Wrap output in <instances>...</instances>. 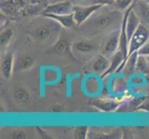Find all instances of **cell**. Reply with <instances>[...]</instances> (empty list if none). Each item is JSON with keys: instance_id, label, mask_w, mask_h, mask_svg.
<instances>
[{"instance_id": "obj_35", "label": "cell", "mask_w": 149, "mask_h": 139, "mask_svg": "<svg viewBox=\"0 0 149 139\" xmlns=\"http://www.w3.org/2000/svg\"><path fill=\"white\" fill-rule=\"evenodd\" d=\"M143 1H145V2H146V3H149V0H143Z\"/></svg>"}, {"instance_id": "obj_34", "label": "cell", "mask_w": 149, "mask_h": 139, "mask_svg": "<svg viewBox=\"0 0 149 139\" xmlns=\"http://www.w3.org/2000/svg\"><path fill=\"white\" fill-rule=\"evenodd\" d=\"M52 110L54 112H63V111H65V107L61 104H56L53 106Z\"/></svg>"}, {"instance_id": "obj_6", "label": "cell", "mask_w": 149, "mask_h": 139, "mask_svg": "<svg viewBox=\"0 0 149 139\" xmlns=\"http://www.w3.org/2000/svg\"><path fill=\"white\" fill-rule=\"evenodd\" d=\"M120 28L112 32L107 38V41L103 46L102 54L110 59L120 48Z\"/></svg>"}, {"instance_id": "obj_8", "label": "cell", "mask_w": 149, "mask_h": 139, "mask_svg": "<svg viewBox=\"0 0 149 139\" xmlns=\"http://www.w3.org/2000/svg\"><path fill=\"white\" fill-rule=\"evenodd\" d=\"M145 95H140L136 96H130L120 102L119 108L117 109L116 112L126 113V112H133L136 111V110L139 108V106L143 103V101L146 99Z\"/></svg>"}, {"instance_id": "obj_25", "label": "cell", "mask_w": 149, "mask_h": 139, "mask_svg": "<svg viewBox=\"0 0 149 139\" xmlns=\"http://www.w3.org/2000/svg\"><path fill=\"white\" fill-rule=\"evenodd\" d=\"M136 0H114L112 4V8L120 12H125L129 9Z\"/></svg>"}, {"instance_id": "obj_14", "label": "cell", "mask_w": 149, "mask_h": 139, "mask_svg": "<svg viewBox=\"0 0 149 139\" xmlns=\"http://www.w3.org/2000/svg\"><path fill=\"white\" fill-rule=\"evenodd\" d=\"M133 10L139 17L141 23L149 29V3H146L143 0H136L132 7Z\"/></svg>"}, {"instance_id": "obj_31", "label": "cell", "mask_w": 149, "mask_h": 139, "mask_svg": "<svg viewBox=\"0 0 149 139\" xmlns=\"http://www.w3.org/2000/svg\"><path fill=\"white\" fill-rule=\"evenodd\" d=\"M12 138H17V139H24L26 138V133L22 130H16L11 133Z\"/></svg>"}, {"instance_id": "obj_7", "label": "cell", "mask_w": 149, "mask_h": 139, "mask_svg": "<svg viewBox=\"0 0 149 139\" xmlns=\"http://www.w3.org/2000/svg\"><path fill=\"white\" fill-rule=\"evenodd\" d=\"M109 59H110L109 67V69H107V71L105 73V74L102 76V78H105V77L109 76L110 74L120 73V71L123 68V65H124L125 61H126V57H125L124 53L119 49Z\"/></svg>"}, {"instance_id": "obj_3", "label": "cell", "mask_w": 149, "mask_h": 139, "mask_svg": "<svg viewBox=\"0 0 149 139\" xmlns=\"http://www.w3.org/2000/svg\"><path fill=\"white\" fill-rule=\"evenodd\" d=\"M99 5H81V6L74 7V19L76 22V26L80 27L84 23H85L93 15L101 8Z\"/></svg>"}, {"instance_id": "obj_4", "label": "cell", "mask_w": 149, "mask_h": 139, "mask_svg": "<svg viewBox=\"0 0 149 139\" xmlns=\"http://www.w3.org/2000/svg\"><path fill=\"white\" fill-rule=\"evenodd\" d=\"M118 10H113V11H107V12H101L97 15L96 17L93 18L91 20L92 25L95 28L98 29H107L110 27L112 24L117 22L118 16H119Z\"/></svg>"}, {"instance_id": "obj_10", "label": "cell", "mask_w": 149, "mask_h": 139, "mask_svg": "<svg viewBox=\"0 0 149 139\" xmlns=\"http://www.w3.org/2000/svg\"><path fill=\"white\" fill-rule=\"evenodd\" d=\"M95 49L96 45L95 44V42L86 38H83L71 44V51L80 55H88L94 52Z\"/></svg>"}, {"instance_id": "obj_30", "label": "cell", "mask_w": 149, "mask_h": 139, "mask_svg": "<svg viewBox=\"0 0 149 139\" xmlns=\"http://www.w3.org/2000/svg\"><path fill=\"white\" fill-rule=\"evenodd\" d=\"M138 54L141 55V56H145V57L149 56V41L143 45L139 50H138Z\"/></svg>"}, {"instance_id": "obj_32", "label": "cell", "mask_w": 149, "mask_h": 139, "mask_svg": "<svg viewBox=\"0 0 149 139\" xmlns=\"http://www.w3.org/2000/svg\"><path fill=\"white\" fill-rule=\"evenodd\" d=\"M9 19H8V16H6L5 14H3L2 12H1V14H0V22H1V29H4L5 28V26L7 25V23L9 22Z\"/></svg>"}, {"instance_id": "obj_17", "label": "cell", "mask_w": 149, "mask_h": 139, "mask_svg": "<svg viewBox=\"0 0 149 139\" xmlns=\"http://www.w3.org/2000/svg\"><path fill=\"white\" fill-rule=\"evenodd\" d=\"M15 68V59L12 52H7L1 61V73L5 79H10Z\"/></svg>"}, {"instance_id": "obj_36", "label": "cell", "mask_w": 149, "mask_h": 139, "mask_svg": "<svg viewBox=\"0 0 149 139\" xmlns=\"http://www.w3.org/2000/svg\"><path fill=\"white\" fill-rule=\"evenodd\" d=\"M146 59H147V60L149 61V56H147V57H146Z\"/></svg>"}, {"instance_id": "obj_18", "label": "cell", "mask_w": 149, "mask_h": 139, "mask_svg": "<svg viewBox=\"0 0 149 139\" xmlns=\"http://www.w3.org/2000/svg\"><path fill=\"white\" fill-rule=\"evenodd\" d=\"M132 7H133V5L130 8L129 14H128L127 20H126V33L128 35V38H129V41L131 37L132 36V34L136 32V30L141 24V20L139 17L137 16L135 11L133 10Z\"/></svg>"}, {"instance_id": "obj_24", "label": "cell", "mask_w": 149, "mask_h": 139, "mask_svg": "<svg viewBox=\"0 0 149 139\" xmlns=\"http://www.w3.org/2000/svg\"><path fill=\"white\" fill-rule=\"evenodd\" d=\"M14 30L11 28H4L1 29V34H0V45L1 48H6L8 44L11 42L14 37Z\"/></svg>"}, {"instance_id": "obj_33", "label": "cell", "mask_w": 149, "mask_h": 139, "mask_svg": "<svg viewBox=\"0 0 149 139\" xmlns=\"http://www.w3.org/2000/svg\"><path fill=\"white\" fill-rule=\"evenodd\" d=\"M73 3L75 6H81V5H88L90 0H68Z\"/></svg>"}, {"instance_id": "obj_1", "label": "cell", "mask_w": 149, "mask_h": 139, "mask_svg": "<svg viewBox=\"0 0 149 139\" xmlns=\"http://www.w3.org/2000/svg\"><path fill=\"white\" fill-rule=\"evenodd\" d=\"M60 28L61 25L53 20V22L49 24H44L32 29L30 31L29 35L31 38L36 41V42L45 43L51 38H53L56 34L58 33Z\"/></svg>"}, {"instance_id": "obj_28", "label": "cell", "mask_w": 149, "mask_h": 139, "mask_svg": "<svg viewBox=\"0 0 149 139\" xmlns=\"http://www.w3.org/2000/svg\"><path fill=\"white\" fill-rule=\"evenodd\" d=\"M114 0H90L88 5H99V6H112Z\"/></svg>"}, {"instance_id": "obj_16", "label": "cell", "mask_w": 149, "mask_h": 139, "mask_svg": "<svg viewBox=\"0 0 149 139\" xmlns=\"http://www.w3.org/2000/svg\"><path fill=\"white\" fill-rule=\"evenodd\" d=\"M1 12L8 17L10 20H16L19 17V8L14 0H1L0 4Z\"/></svg>"}, {"instance_id": "obj_9", "label": "cell", "mask_w": 149, "mask_h": 139, "mask_svg": "<svg viewBox=\"0 0 149 139\" xmlns=\"http://www.w3.org/2000/svg\"><path fill=\"white\" fill-rule=\"evenodd\" d=\"M120 104V101L111 98H95L91 101V105L102 112H116Z\"/></svg>"}, {"instance_id": "obj_26", "label": "cell", "mask_w": 149, "mask_h": 139, "mask_svg": "<svg viewBox=\"0 0 149 139\" xmlns=\"http://www.w3.org/2000/svg\"><path fill=\"white\" fill-rule=\"evenodd\" d=\"M147 82L148 80L146 79V77L145 75L138 73H135L129 78V84L133 87H143Z\"/></svg>"}, {"instance_id": "obj_5", "label": "cell", "mask_w": 149, "mask_h": 139, "mask_svg": "<svg viewBox=\"0 0 149 139\" xmlns=\"http://www.w3.org/2000/svg\"><path fill=\"white\" fill-rule=\"evenodd\" d=\"M75 5L68 0H56L55 3L48 4L43 14H70L73 13ZM42 14V15H43ZM41 15V16H42Z\"/></svg>"}, {"instance_id": "obj_11", "label": "cell", "mask_w": 149, "mask_h": 139, "mask_svg": "<svg viewBox=\"0 0 149 139\" xmlns=\"http://www.w3.org/2000/svg\"><path fill=\"white\" fill-rule=\"evenodd\" d=\"M109 64H110V59L107 57H106L103 54H98L92 59L91 69L95 73L98 74L102 77L107 71V69H109Z\"/></svg>"}, {"instance_id": "obj_23", "label": "cell", "mask_w": 149, "mask_h": 139, "mask_svg": "<svg viewBox=\"0 0 149 139\" xmlns=\"http://www.w3.org/2000/svg\"><path fill=\"white\" fill-rule=\"evenodd\" d=\"M13 98L18 104L23 105L30 100V94L26 89L22 87H17L13 92Z\"/></svg>"}, {"instance_id": "obj_15", "label": "cell", "mask_w": 149, "mask_h": 139, "mask_svg": "<svg viewBox=\"0 0 149 139\" xmlns=\"http://www.w3.org/2000/svg\"><path fill=\"white\" fill-rule=\"evenodd\" d=\"M129 79L126 78L122 74L118 75L112 81L111 90L117 96H123L126 95L127 92H129Z\"/></svg>"}, {"instance_id": "obj_19", "label": "cell", "mask_w": 149, "mask_h": 139, "mask_svg": "<svg viewBox=\"0 0 149 139\" xmlns=\"http://www.w3.org/2000/svg\"><path fill=\"white\" fill-rule=\"evenodd\" d=\"M138 56H139V54H138V51H136V52H133L128 57L124 65H123L120 74H122L126 78L129 79L132 75H133L136 73V63H137Z\"/></svg>"}, {"instance_id": "obj_22", "label": "cell", "mask_w": 149, "mask_h": 139, "mask_svg": "<svg viewBox=\"0 0 149 139\" xmlns=\"http://www.w3.org/2000/svg\"><path fill=\"white\" fill-rule=\"evenodd\" d=\"M136 73H141L146 77L149 81V61L145 56H138L137 63H136Z\"/></svg>"}, {"instance_id": "obj_13", "label": "cell", "mask_w": 149, "mask_h": 139, "mask_svg": "<svg viewBox=\"0 0 149 139\" xmlns=\"http://www.w3.org/2000/svg\"><path fill=\"white\" fill-rule=\"evenodd\" d=\"M42 17L47 18V19H52V20H56V22H58L61 25V27L66 28V29H70V28H73V27H77L73 13L61 14V15L43 14Z\"/></svg>"}, {"instance_id": "obj_20", "label": "cell", "mask_w": 149, "mask_h": 139, "mask_svg": "<svg viewBox=\"0 0 149 139\" xmlns=\"http://www.w3.org/2000/svg\"><path fill=\"white\" fill-rule=\"evenodd\" d=\"M35 63V59L33 56L22 55L19 56L15 62V68L19 71H26L31 70Z\"/></svg>"}, {"instance_id": "obj_21", "label": "cell", "mask_w": 149, "mask_h": 139, "mask_svg": "<svg viewBox=\"0 0 149 139\" xmlns=\"http://www.w3.org/2000/svg\"><path fill=\"white\" fill-rule=\"evenodd\" d=\"M71 51V43L66 39H58L56 43L51 46V48L47 50L50 53H58V54H67Z\"/></svg>"}, {"instance_id": "obj_12", "label": "cell", "mask_w": 149, "mask_h": 139, "mask_svg": "<svg viewBox=\"0 0 149 139\" xmlns=\"http://www.w3.org/2000/svg\"><path fill=\"white\" fill-rule=\"evenodd\" d=\"M47 4L45 3H36L28 5L19 11V16L23 19H32L37 16H41L44 10L47 8Z\"/></svg>"}, {"instance_id": "obj_27", "label": "cell", "mask_w": 149, "mask_h": 139, "mask_svg": "<svg viewBox=\"0 0 149 139\" xmlns=\"http://www.w3.org/2000/svg\"><path fill=\"white\" fill-rule=\"evenodd\" d=\"M89 131H90L89 127L85 125L76 127L74 130V137L77 139H86L88 137Z\"/></svg>"}, {"instance_id": "obj_29", "label": "cell", "mask_w": 149, "mask_h": 139, "mask_svg": "<svg viewBox=\"0 0 149 139\" xmlns=\"http://www.w3.org/2000/svg\"><path fill=\"white\" fill-rule=\"evenodd\" d=\"M136 111L149 112V96L146 97V99L143 101V103L139 106V108H138V109L136 110Z\"/></svg>"}, {"instance_id": "obj_2", "label": "cell", "mask_w": 149, "mask_h": 139, "mask_svg": "<svg viewBox=\"0 0 149 139\" xmlns=\"http://www.w3.org/2000/svg\"><path fill=\"white\" fill-rule=\"evenodd\" d=\"M149 41V29L143 25V23L140 24L136 32L132 34L129 41V51H128V57L133 52L139 50L142 46ZM128 59V58H127Z\"/></svg>"}]
</instances>
